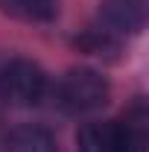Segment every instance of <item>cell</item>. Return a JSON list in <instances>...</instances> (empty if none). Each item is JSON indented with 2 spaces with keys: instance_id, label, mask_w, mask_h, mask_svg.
I'll list each match as a JSON object with an SVG mask.
<instances>
[{
  "instance_id": "1",
  "label": "cell",
  "mask_w": 149,
  "mask_h": 152,
  "mask_svg": "<svg viewBox=\"0 0 149 152\" xmlns=\"http://www.w3.org/2000/svg\"><path fill=\"white\" fill-rule=\"evenodd\" d=\"M146 105L137 99L123 120L85 123L76 134V146L79 152H146Z\"/></svg>"
},
{
  "instance_id": "2",
  "label": "cell",
  "mask_w": 149,
  "mask_h": 152,
  "mask_svg": "<svg viewBox=\"0 0 149 152\" xmlns=\"http://www.w3.org/2000/svg\"><path fill=\"white\" fill-rule=\"evenodd\" d=\"M105 99H108V82L93 67H73V70H67L56 88V102L67 114L93 111V108L105 105Z\"/></svg>"
},
{
  "instance_id": "3",
  "label": "cell",
  "mask_w": 149,
  "mask_h": 152,
  "mask_svg": "<svg viewBox=\"0 0 149 152\" xmlns=\"http://www.w3.org/2000/svg\"><path fill=\"white\" fill-rule=\"evenodd\" d=\"M47 91V76L29 58H12L0 70V99L12 108H29Z\"/></svg>"
},
{
  "instance_id": "4",
  "label": "cell",
  "mask_w": 149,
  "mask_h": 152,
  "mask_svg": "<svg viewBox=\"0 0 149 152\" xmlns=\"http://www.w3.org/2000/svg\"><path fill=\"white\" fill-rule=\"evenodd\" d=\"M99 20H102V29H108L111 35L137 32L143 26V3L140 0H102Z\"/></svg>"
},
{
  "instance_id": "5",
  "label": "cell",
  "mask_w": 149,
  "mask_h": 152,
  "mask_svg": "<svg viewBox=\"0 0 149 152\" xmlns=\"http://www.w3.org/2000/svg\"><path fill=\"white\" fill-rule=\"evenodd\" d=\"M0 12L26 23H50L58 15V0H0Z\"/></svg>"
},
{
  "instance_id": "6",
  "label": "cell",
  "mask_w": 149,
  "mask_h": 152,
  "mask_svg": "<svg viewBox=\"0 0 149 152\" xmlns=\"http://www.w3.org/2000/svg\"><path fill=\"white\" fill-rule=\"evenodd\" d=\"M9 152H58L56 137L41 126H18L9 134Z\"/></svg>"
},
{
  "instance_id": "7",
  "label": "cell",
  "mask_w": 149,
  "mask_h": 152,
  "mask_svg": "<svg viewBox=\"0 0 149 152\" xmlns=\"http://www.w3.org/2000/svg\"><path fill=\"white\" fill-rule=\"evenodd\" d=\"M76 47L79 50H85V53H91V56H108L111 58L117 50H120V41L117 35H111L108 29H88V32H82V35L76 38Z\"/></svg>"
}]
</instances>
